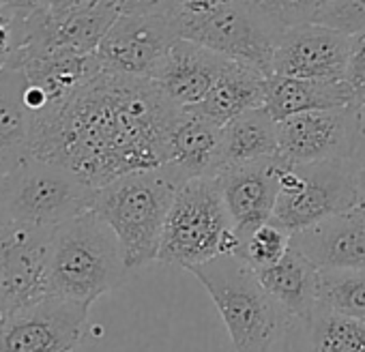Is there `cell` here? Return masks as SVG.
<instances>
[{
	"label": "cell",
	"instance_id": "1",
	"mask_svg": "<svg viewBox=\"0 0 365 352\" xmlns=\"http://www.w3.org/2000/svg\"><path fill=\"white\" fill-rule=\"evenodd\" d=\"M176 110L155 80L101 69L35 116L31 155L99 190L129 172L165 163Z\"/></svg>",
	"mask_w": 365,
	"mask_h": 352
},
{
	"label": "cell",
	"instance_id": "2",
	"mask_svg": "<svg viewBox=\"0 0 365 352\" xmlns=\"http://www.w3.org/2000/svg\"><path fill=\"white\" fill-rule=\"evenodd\" d=\"M123 247L114 230L91 209L52 232L50 294L93 305L129 277Z\"/></svg>",
	"mask_w": 365,
	"mask_h": 352
},
{
	"label": "cell",
	"instance_id": "3",
	"mask_svg": "<svg viewBox=\"0 0 365 352\" xmlns=\"http://www.w3.org/2000/svg\"><path fill=\"white\" fill-rule=\"evenodd\" d=\"M211 294L235 352H269L288 331L292 316L267 292L254 266L235 254L187 269Z\"/></svg>",
	"mask_w": 365,
	"mask_h": 352
},
{
	"label": "cell",
	"instance_id": "4",
	"mask_svg": "<svg viewBox=\"0 0 365 352\" xmlns=\"http://www.w3.org/2000/svg\"><path fill=\"white\" fill-rule=\"evenodd\" d=\"M178 185L165 167H150L118 176L95 192L93 211L114 230L131 271L157 260Z\"/></svg>",
	"mask_w": 365,
	"mask_h": 352
},
{
	"label": "cell",
	"instance_id": "5",
	"mask_svg": "<svg viewBox=\"0 0 365 352\" xmlns=\"http://www.w3.org/2000/svg\"><path fill=\"white\" fill-rule=\"evenodd\" d=\"M235 232L217 176H198L180 183L165 217L157 260L192 269L222 254H239Z\"/></svg>",
	"mask_w": 365,
	"mask_h": 352
},
{
	"label": "cell",
	"instance_id": "6",
	"mask_svg": "<svg viewBox=\"0 0 365 352\" xmlns=\"http://www.w3.org/2000/svg\"><path fill=\"white\" fill-rule=\"evenodd\" d=\"M172 18L180 39L273 76V52L279 33L241 0H185Z\"/></svg>",
	"mask_w": 365,
	"mask_h": 352
},
{
	"label": "cell",
	"instance_id": "7",
	"mask_svg": "<svg viewBox=\"0 0 365 352\" xmlns=\"http://www.w3.org/2000/svg\"><path fill=\"white\" fill-rule=\"evenodd\" d=\"M0 187L9 222L50 230L91 211L97 192L67 167L33 155L0 176Z\"/></svg>",
	"mask_w": 365,
	"mask_h": 352
},
{
	"label": "cell",
	"instance_id": "8",
	"mask_svg": "<svg viewBox=\"0 0 365 352\" xmlns=\"http://www.w3.org/2000/svg\"><path fill=\"white\" fill-rule=\"evenodd\" d=\"M356 194L359 170L352 165V159L303 165L282 161L279 194L271 219L294 234L354 209Z\"/></svg>",
	"mask_w": 365,
	"mask_h": 352
},
{
	"label": "cell",
	"instance_id": "9",
	"mask_svg": "<svg viewBox=\"0 0 365 352\" xmlns=\"http://www.w3.org/2000/svg\"><path fill=\"white\" fill-rule=\"evenodd\" d=\"M363 114L350 103L277 120L279 159L288 165L352 159L363 133Z\"/></svg>",
	"mask_w": 365,
	"mask_h": 352
},
{
	"label": "cell",
	"instance_id": "10",
	"mask_svg": "<svg viewBox=\"0 0 365 352\" xmlns=\"http://www.w3.org/2000/svg\"><path fill=\"white\" fill-rule=\"evenodd\" d=\"M88 305L48 294L0 316V352H71L80 346Z\"/></svg>",
	"mask_w": 365,
	"mask_h": 352
},
{
	"label": "cell",
	"instance_id": "11",
	"mask_svg": "<svg viewBox=\"0 0 365 352\" xmlns=\"http://www.w3.org/2000/svg\"><path fill=\"white\" fill-rule=\"evenodd\" d=\"M52 232L16 222L0 232V316L50 294Z\"/></svg>",
	"mask_w": 365,
	"mask_h": 352
},
{
	"label": "cell",
	"instance_id": "12",
	"mask_svg": "<svg viewBox=\"0 0 365 352\" xmlns=\"http://www.w3.org/2000/svg\"><path fill=\"white\" fill-rule=\"evenodd\" d=\"M178 39L172 16L120 14L95 54L106 71L155 80Z\"/></svg>",
	"mask_w": 365,
	"mask_h": 352
},
{
	"label": "cell",
	"instance_id": "13",
	"mask_svg": "<svg viewBox=\"0 0 365 352\" xmlns=\"http://www.w3.org/2000/svg\"><path fill=\"white\" fill-rule=\"evenodd\" d=\"M350 33L318 22L279 33L273 52V73L307 80H344Z\"/></svg>",
	"mask_w": 365,
	"mask_h": 352
},
{
	"label": "cell",
	"instance_id": "14",
	"mask_svg": "<svg viewBox=\"0 0 365 352\" xmlns=\"http://www.w3.org/2000/svg\"><path fill=\"white\" fill-rule=\"evenodd\" d=\"M282 159L269 157L243 165L224 167L217 174L222 196L239 239L271 222L279 194Z\"/></svg>",
	"mask_w": 365,
	"mask_h": 352
},
{
	"label": "cell",
	"instance_id": "15",
	"mask_svg": "<svg viewBox=\"0 0 365 352\" xmlns=\"http://www.w3.org/2000/svg\"><path fill=\"white\" fill-rule=\"evenodd\" d=\"M224 127L196 110H176L165 138V167L178 183L198 176H217L222 159Z\"/></svg>",
	"mask_w": 365,
	"mask_h": 352
},
{
	"label": "cell",
	"instance_id": "16",
	"mask_svg": "<svg viewBox=\"0 0 365 352\" xmlns=\"http://www.w3.org/2000/svg\"><path fill=\"white\" fill-rule=\"evenodd\" d=\"M292 245L320 271H365V213L350 209L299 230Z\"/></svg>",
	"mask_w": 365,
	"mask_h": 352
},
{
	"label": "cell",
	"instance_id": "17",
	"mask_svg": "<svg viewBox=\"0 0 365 352\" xmlns=\"http://www.w3.org/2000/svg\"><path fill=\"white\" fill-rule=\"evenodd\" d=\"M226 63L228 58L194 41L178 39L157 71L155 82L174 108L190 110L209 97Z\"/></svg>",
	"mask_w": 365,
	"mask_h": 352
},
{
	"label": "cell",
	"instance_id": "18",
	"mask_svg": "<svg viewBox=\"0 0 365 352\" xmlns=\"http://www.w3.org/2000/svg\"><path fill=\"white\" fill-rule=\"evenodd\" d=\"M9 67L20 69L26 78V84L46 95L48 108L67 99L76 88L103 69L97 54L37 48H20Z\"/></svg>",
	"mask_w": 365,
	"mask_h": 352
},
{
	"label": "cell",
	"instance_id": "19",
	"mask_svg": "<svg viewBox=\"0 0 365 352\" xmlns=\"http://www.w3.org/2000/svg\"><path fill=\"white\" fill-rule=\"evenodd\" d=\"M35 112L26 103V78L20 69L0 71V176L31 157Z\"/></svg>",
	"mask_w": 365,
	"mask_h": 352
},
{
	"label": "cell",
	"instance_id": "20",
	"mask_svg": "<svg viewBox=\"0 0 365 352\" xmlns=\"http://www.w3.org/2000/svg\"><path fill=\"white\" fill-rule=\"evenodd\" d=\"M256 273L267 292L292 318L309 316L320 303V269L294 245H290L282 260H277L271 266L258 269Z\"/></svg>",
	"mask_w": 365,
	"mask_h": 352
},
{
	"label": "cell",
	"instance_id": "21",
	"mask_svg": "<svg viewBox=\"0 0 365 352\" xmlns=\"http://www.w3.org/2000/svg\"><path fill=\"white\" fill-rule=\"evenodd\" d=\"M350 103L352 95L344 80H307L273 73L267 80L262 105L275 120H284L301 112L331 110Z\"/></svg>",
	"mask_w": 365,
	"mask_h": 352
},
{
	"label": "cell",
	"instance_id": "22",
	"mask_svg": "<svg viewBox=\"0 0 365 352\" xmlns=\"http://www.w3.org/2000/svg\"><path fill=\"white\" fill-rule=\"evenodd\" d=\"M292 352H365V322L337 314L322 303L305 318H292Z\"/></svg>",
	"mask_w": 365,
	"mask_h": 352
},
{
	"label": "cell",
	"instance_id": "23",
	"mask_svg": "<svg viewBox=\"0 0 365 352\" xmlns=\"http://www.w3.org/2000/svg\"><path fill=\"white\" fill-rule=\"evenodd\" d=\"M267 80L269 76H264L260 69L239 61H228L209 97L190 110H196L198 114L224 127L239 114L264 103Z\"/></svg>",
	"mask_w": 365,
	"mask_h": 352
},
{
	"label": "cell",
	"instance_id": "24",
	"mask_svg": "<svg viewBox=\"0 0 365 352\" xmlns=\"http://www.w3.org/2000/svg\"><path fill=\"white\" fill-rule=\"evenodd\" d=\"M269 157H279V140L277 120L267 112L264 105L252 108L224 125V167L243 165Z\"/></svg>",
	"mask_w": 365,
	"mask_h": 352
},
{
	"label": "cell",
	"instance_id": "25",
	"mask_svg": "<svg viewBox=\"0 0 365 352\" xmlns=\"http://www.w3.org/2000/svg\"><path fill=\"white\" fill-rule=\"evenodd\" d=\"M318 301L337 314L365 322V271H320Z\"/></svg>",
	"mask_w": 365,
	"mask_h": 352
},
{
	"label": "cell",
	"instance_id": "26",
	"mask_svg": "<svg viewBox=\"0 0 365 352\" xmlns=\"http://www.w3.org/2000/svg\"><path fill=\"white\" fill-rule=\"evenodd\" d=\"M241 3L275 33H282L299 24L318 22V16L329 0H241Z\"/></svg>",
	"mask_w": 365,
	"mask_h": 352
},
{
	"label": "cell",
	"instance_id": "27",
	"mask_svg": "<svg viewBox=\"0 0 365 352\" xmlns=\"http://www.w3.org/2000/svg\"><path fill=\"white\" fill-rule=\"evenodd\" d=\"M290 245H292V232H288L286 228H282L271 219L241 239V249L237 256L258 271L282 260L284 254L290 249Z\"/></svg>",
	"mask_w": 365,
	"mask_h": 352
},
{
	"label": "cell",
	"instance_id": "28",
	"mask_svg": "<svg viewBox=\"0 0 365 352\" xmlns=\"http://www.w3.org/2000/svg\"><path fill=\"white\" fill-rule=\"evenodd\" d=\"M318 24L339 29L350 35L365 29V0H329L318 16Z\"/></svg>",
	"mask_w": 365,
	"mask_h": 352
},
{
	"label": "cell",
	"instance_id": "29",
	"mask_svg": "<svg viewBox=\"0 0 365 352\" xmlns=\"http://www.w3.org/2000/svg\"><path fill=\"white\" fill-rule=\"evenodd\" d=\"M344 82L350 88L352 103L365 112V29L350 35V50Z\"/></svg>",
	"mask_w": 365,
	"mask_h": 352
},
{
	"label": "cell",
	"instance_id": "30",
	"mask_svg": "<svg viewBox=\"0 0 365 352\" xmlns=\"http://www.w3.org/2000/svg\"><path fill=\"white\" fill-rule=\"evenodd\" d=\"M120 14H155L174 16L182 0H116Z\"/></svg>",
	"mask_w": 365,
	"mask_h": 352
},
{
	"label": "cell",
	"instance_id": "31",
	"mask_svg": "<svg viewBox=\"0 0 365 352\" xmlns=\"http://www.w3.org/2000/svg\"><path fill=\"white\" fill-rule=\"evenodd\" d=\"M11 3L26 11H35V9H50L54 0H11Z\"/></svg>",
	"mask_w": 365,
	"mask_h": 352
},
{
	"label": "cell",
	"instance_id": "32",
	"mask_svg": "<svg viewBox=\"0 0 365 352\" xmlns=\"http://www.w3.org/2000/svg\"><path fill=\"white\" fill-rule=\"evenodd\" d=\"M95 0H54L52 3V11H67V9H73V7H82V5H91Z\"/></svg>",
	"mask_w": 365,
	"mask_h": 352
},
{
	"label": "cell",
	"instance_id": "33",
	"mask_svg": "<svg viewBox=\"0 0 365 352\" xmlns=\"http://www.w3.org/2000/svg\"><path fill=\"white\" fill-rule=\"evenodd\" d=\"M354 209L365 213V170H359V194H356Z\"/></svg>",
	"mask_w": 365,
	"mask_h": 352
},
{
	"label": "cell",
	"instance_id": "34",
	"mask_svg": "<svg viewBox=\"0 0 365 352\" xmlns=\"http://www.w3.org/2000/svg\"><path fill=\"white\" fill-rule=\"evenodd\" d=\"M9 224L7 211H5V202H3V187H0V232H3Z\"/></svg>",
	"mask_w": 365,
	"mask_h": 352
},
{
	"label": "cell",
	"instance_id": "35",
	"mask_svg": "<svg viewBox=\"0 0 365 352\" xmlns=\"http://www.w3.org/2000/svg\"><path fill=\"white\" fill-rule=\"evenodd\" d=\"M182 3H185V0H182Z\"/></svg>",
	"mask_w": 365,
	"mask_h": 352
}]
</instances>
